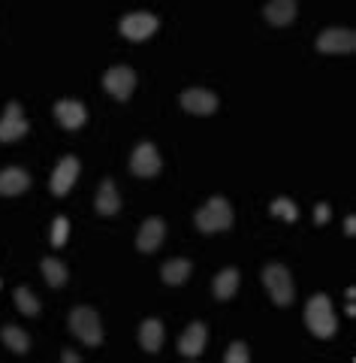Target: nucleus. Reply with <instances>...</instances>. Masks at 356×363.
I'll return each instance as SVG.
<instances>
[{
	"label": "nucleus",
	"mask_w": 356,
	"mask_h": 363,
	"mask_svg": "<svg viewBox=\"0 0 356 363\" xmlns=\"http://www.w3.org/2000/svg\"><path fill=\"white\" fill-rule=\"evenodd\" d=\"M269 209H272V215H278V218H284V221H296V218H299V209H296V203L287 200V197H278Z\"/></svg>",
	"instance_id": "b1692460"
},
{
	"label": "nucleus",
	"mask_w": 356,
	"mask_h": 363,
	"mask_svg": "<svg viewBox=\"0 0 356 363\" xmlns=\"http://www.w3.org/2000/svg\"><path fill=\"white\" fill-rule=\"evenodd\" d=\"M181 106H185L190 116H212L217 109V97L205 88H190L181 94Z\"/></svg>",
	"instance_id": "f8f14e48"
},
{
	"label": "nucleus",
	"mask_w": 356,
	"mask_h": 363,
	"mask_svg": "<svg viewBox=\"0 0 356 363\" xmlns=\"http://www.w3.org/2000/svg\"><path fill=\"white\" fill-rule=\"evenodd\" d=\"M197 227L202 233H221L233 227V209L224 197H212L205 206L197 212Z\"/></svg>",
	"instance_id": "f03ea898"
},
{
	"label": "nucleus",
	"mask_w": 356,
	"mask_h": 363,
	"mask_svg": "<svg viewBox=\"0 0 356 363\" xmlns=\"http://www.w3.org/2000/svg\"><path fill=\"white\" fill-rule=\"evenodd\" d=\"M103 88H106L115 100H127L136 88V73L130 67H112V70L103 76Z\"/></svg>",
	"instance_id": "423d86ee"
},
{
	"label": "nucleus",
	"mask_w": 356,
	"mask_h": 363,
	"mask_svg": "<svg viewBox=\"0 0 356 363\" xmlns=\"http://www.w3.org/2000/svg\"><path fill=\"white\" fill-rule=\"evenodd\" d=\"M163 236H166V224L163 218H148L142 227H139V236H136V248L142 255H151L163 245Z\"/></svg>",
	"instance_id": "9b49d317"
},
{
	"label": "nucleus",
	"mask_w": 356,
	"mask_h": 363,
	"mask_svg": "<svg viewBox=\"0 0 356 363\" xmlns=\"http://www.w3.org/2000/svg\"><path fill=\"white\" fill-rule=\"evenodd\" d=\"M205 339H209V333H205V324H190L185 336L178 339V351L185 357H200L202 354V348H205Z\"/></svg>",
	"instance_id": "2eb2a0df"
},
{
	"label": "nucleus",
	"mask_w": 356,
	"mask_h": 363,
	"mask_svg": "<svg viewBox=\"0 0 356 363\" xmlns=\"http://www.w3.org/2000/svg\"><path fill=\"white\" fill-rule=\"evenodd\" d=\"M130 169L139 179H151L160 173V155L151 143H142V145H136V152L130 157Z\"/></svg>",
	"instance_id": "6e6552de"
},
{
	"label": "nucleus",
	"mask_w": 356,
	"mask_h": 363,
	"mask_svg": "<svg viewBox=\"0 0 356 363\" xmlns=\"http://www.w3.org/2000/svg\"><path fill=\"white\" fill-rule=\"evenodd\" d=\"M16 303L25 315H40V300L33 297V291H28V288H16Z\"/></svg>",
	"instance_id": "5701e85b"
},
{
	"label": "nucleus",
	"mask_w": 356,
	"mask_h": 363,
	"mask_svg": "<svg viewBox=\"0 0 356 363\" xmlns=\"http://www.w3.org/2000/svg\"><path fill=\"white\" fill-rule=\"evenodd\" d=\"M190 269H193L190 260L176 257V260H166L163 269H160V276H163L166 285H185V281L190 279Z\"/></svg>",
	"instance_id": "6ab92c4d"
},
{
	"label": "nucleus",
	"mask_w": 356,
	"mask_h": 363,
	"mask_svg": "<svg viewBox=\"0 0 356 363\" xmlns=\"http://www.w3.org/2000/svg\"><path fill=\"white\" fill-rule=\"evenodd\" d=\"M305 324L317 339H329L335 336L338 330V321H335V312H332V303L326 294H317V297L308 300V309H305Z\"/></svg>",
	"instance_id": "f257e3e1"
},
{
	"label": "nucleus",
	"mask_w": 356,
	"mask_h": 363,
	"mask_svg": "<svg viewBox=\"0 0 356 363\" xmlns=\"http://www.w3.org/2000/svg\"><path fill=\"white\" fill-rule=\"evenodd\" d=\"M54 118H57V124H61V128L79 130V128L85 124L88 112H85V106L79 104V100H57V104H54Z\"/></svg>",
	"instance_id": "ddd939ff"
},
{
	"label": "nucleus",
	"mask_w": 356,
	"mask_h": 363,
	"mask_svg": "<svg viewBox=\"0 0 356 363\" xmlns=\"http://www.w3.org/2000/svg\"><path fill=\"white\" fill-rule=\"evenodd\" d=\"M28 188H30V176H28L21 167H6V169H0V194H4V197L25 194Z\"/></svg>",
	"instance_id": "4468645a"
},
{
	"label": "nucleus",
	"mask_w": 356,
	"mask_h": 363,
	"mask_svg": "<svg viewBox=\"0 0 356 363\" xmlns=\"http://www.w3.org/2000/svg\"><path fill=\"white\" fill-rule=\"evenodd\" d=\"M121 209V197H118V188H115L112 179H103V185L97 191V212L100 215H115Z\"/></svg>",
	"instance_id": "a211bd4d"
},
{
	"label": "nucleus",
	"mask_w": 356,
	"mask_h": 363,
	"mask_svg": "<svg viewBox=\"0 0 356 363\" xmlns=\"http://www.w3.org/2000/svg\"><path fill=\"white\" fill-rule=\"evenodd\" d=\"M356 49V33L348 28H329L317 37V52L326 55H350Z\"/></svg>",
	"instance_id": "39448f33"
},
{
	"label": "nucleus",
	"mask_w": 356,
	"mask_h": 363,
	"mask_svg": "<svg viewBox=\"0 0 356 363\" xmlns=\"http://www.w3.org/2000/svg\"><path fill=\"white\" fill-rule=\"evenodd\" d=\"M236 291H239V269L226 267V269L217 272L214 276V297L217 300H229V297H236Z\"/></svg>",
	"instance_id": "aec40b11"
},
{
	"label": "nucleus",
	"mask_w": 356,
	"mask_h": 363,
	"mask_svg": "<svg viewBox=\"0 0 356 363\" xmlns=\"http://www.w3.org/2000/svg\"><path fill=\"white\" fill-rule=\"evenodd\" d=\"M64 360L67 363H79V354H73V351H64Z\"/></svg>",
	"instance_id": "c85d7f7f"
},
{
	"label": "nucleus",
	"mask_w": 356,
	"mask_h": 363,
	"mask_svg": "<svg viewBox=\"0 0 356 363\" xmlns=\"http://www.w3.org/2000/svg\"><path fill=\"white\" fill-rule=\"evenodd\" d=\"M332 218V209L326 206V203H317V209H314V221L317 224H326Z\"/></svg>",
	"instance_id": "bb28decb"
},
{
	"label": "nucleus",
	"mask_w": 356,
	"mask_h": 363,
	"mask_svg": "<svg viewBox=\"0 0 356 363\" xmlns=\"http://www.w3.org/2000/svg\"><path fill=\"white\" fill-rule=\"evenodd\" d=\"M157 25H160V21L151 13H130L127 18H121V33L130 43H142V40H148L157 30Z\"/></svg>",
	"instance_id": "0eeeda50"
},
{
	"label": "nucleus",
	"mask_w": 356,
	"mask_h": 363,
	"mask_svg": "<svg viewBox=\"0 0 356 363\" xmlns=\"http://www.w3.org/2000/svg\"><path fill=\"white\" fill-rule=\"evenodd\" d=\"M76 179H79V161L76 157H61L54 167V173H52V194L54 197H64L67 191H70L76 185Z\"/></svg>",
	"instance_id": "9d476101"
},
{
	"label": "nucleus",
	"mask_w": 356,
	"mask_h": 363,
	"mask_svg": "<svg viewBox=\"0 0 356 363\" xmlns=\"http://www.w3.org/2000/svg\"><path fill=\"white\" fill-rule=\"evenodd\" d=\"M4 345L9 348V351H16V354H28V348H30V336L21 330V327H16V324H6L4 327Z\"/></svg>",
	"instance_id": "412c9836"
},
{
	"label": "nucleus",
	"mask_w": 356,
	"mask_h": 363,
	"mask_svg": "<svg viewBox=\"0 0 356 363\" xmlns=\"http://www.w3.org/2000/svg\"><path fill=\"white\" fill-rule=\"evenodd\" d=\"M42 276H45V281H49V288H64L70 272H67V267L57 257H45L42 260Z\"/></svg>",
	"instance_id": "4be33fe9"
},
{
	"label": "nucleus",
	"mask_w": 356,
	"mask_h": 363,
	"mask_svg": "<svg viewBox=\"0 0 356 363\" xmlns=\"http://www.w3.org/2000/svg\"><path fill=\"white\" fill-rule=\"evenodd\" d=\"M226 363H248V345L245 342H233V345H229Z\"/></svg>",
	"instance_id": "a878e982"
},
{
	"label": "nucleus",
	"mask_w": 356,
	"mask_h": 363,
	"mask_svg": "<svg viewBox=\"0 0 356 363\" xmlns=\"http://www.w3.org/2000/svg\"><path fill=\"white\" fill-rule=\"evenodd\" d=\"M139 342H142V348L148 351V354H157V351L163 348V324H160L157 318H148V321H142Z\"/></svg>",
	"instance_id": "f3484780"
},
{
	"label": "nucleus",
	"mask_w": 356,
	"mask_h": 363,
	"mask_svg": "<svg viewBox=\"0 0 356 363\" xmlns=\"http://www.w3.org/2000/svg\"><path fill=\"white\" fill-rule=\"evenodd\" d=\"M263 285L269 288L275 306H290L293 303L296 288H293V279H290V272H287L284 264H269L266 269H263Z\"/></svg>",
	"instance_id": "7ed1b4c3"
},
{
	"label": "nucleus",
	"mask_w": 356,
	"mask_h": 363,
	"mask_svg": "<svg viewBox=\"0 0 356 363\" xmlns=\"http://www.w3.org/2000/svg\"><path fill=\"white\" fill-rule=\"evenodd\" d=\"M25 133H28V121L21 116V106L13 100V104H6V112L0 118V143H16Z\"/></svg>",
	"instance_id": "1a4fd4ad"
},
{
	"label": "nucleus",
	"mask_w": 356,
	"mask_h": 363,
	"mask_svg": "<svg viewBox=\"0 0 356 363\" xmlns=\"http://www.w3.org/2000/svg\"><path fill=\"white\" fill-rule=\"evenodd\" d=\"M70 330L82 339L85 345H100L103 342V327H100V315L88 306H79V309L70 312Z\"/></svg>",
	"instance_id": "20e7f679"
},
{
	"label": "nucleus",
	"mask_w": 356,
	"mask_h": 363,
	"mask_svg": "<svg viewBox=\"0 0 356 363\" xmlns=\"http://www.w3.org/2000/svg\"><path fill=\"white\" fill-rule=\"evenodd\" d=\"M344 233H348V236L356 233V218H353V215H348V218H344Z\"/></svg>",
	"instance_id": "cd10ccee"
},
{
	"label": "nucleus",
	"mask_w": 356,
	"mask_h": 363,
	"mask_svg": "<svg viewBox=\"0 0 356 363\" xmlns=\"http://www.w3.org/2000/svg\"><path fill=\"white\" fill-rule=\"evenodd\" d=\"M67 233H70V221H67L64 215H57V218L52 221V245L61 248L67 242Z\"/></svg>",
	"instance_id": "393cba45"
},
{
	"label": "nucleus",
	"mask_w": 356,
	"mask_h": 363,
	"mask_svg": "<svg viewBox=\"0 0 356 363\" xmlns=\"http://www.w3.org/2000/svg\"><path fill=\"white\" fill-rule=\"evenodd\" d=\"M263 13H266L269 25L287 28V25H293V18H296V0H269Z\"/></svg>",
	"instance_id": "dca6fc26"
}]
</instances>
